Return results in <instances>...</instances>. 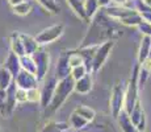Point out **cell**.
<instances>
[{
	"label": "cell",
	"mask_w": 151,
	"mask_h": 132,
	"mask_svg": "<svg viewBox=\"0 0 151 132\" xmlns=\"http://www.w3.org/2000/svg\"><path fill=\"white\" fill-rule=\"evenodd\" d=\"M113 20L106 16L105 11L100 9L93 16L91 28L88 29L87 36L83 39L82 46L80 48H87V46H97L100 42H106V41H114L122 36V31L117 28L113 24Z\"/></svg>",
	"instance_id": "obj_1"
},
{
	"label": "cell",
	"mask_w": 151,
	"mask_h": 132,
	"mask_svg": "<svg viewBox=\"0 0 151 132\" xmlns=\"http://www.w3.org/2000/svg\"><path fill=\"white\" fill-rule=\"evenodd\" d=\"M141 3L147 8H151V0H141Z\"/></svg>",
	"instance_id": "obj_37"
},
{
	"label": "cell",
	"mask_w": 151,
	"mask_h": 132,
	"mask_svg": "<svg viewBox=\"0 0 151 132\" xmlns=\"http://www.w3.org/2000/svg\"><path fill=\"white\" fill-rule=\"evenodd\" d=\"M63 31H65V28H63L62 24L51 25L49 28L43 29L42 32H40L34 39H36L38 45H46V44H51L58 39H60V36L63 34Z\"/></svg>",
	"instance_id": "obj_5"
},
{
	"label": "cell",
	"mask_w": 151,
	"mask_h": 132,
	"mask_svg": "<svg viewBox=\"0 0 151 132\" xmlns=\"http://www.w3.org/2000/svg\"><path fill=\"white\" fill-rule=\"evenodd\" d=\"M70 71H71V66L68 63V53H62L57 65V75H55L57 81L70 77Z\"/></svg>",
	"instance_id": "obj_11"
},
{
	"label": "cell",
	"mask_w": 151,
	"mask_h": 132,
	"mask_svg": "<svg viewBox=\"0 0 151 132\" xmlns=\"http://www.w3.org/2000/svg\"><path fill=\"white\" fill-rule=\"evenodd\" d=\"M12 11H13L14 15H17V16H27V15H29L32 11V4L28 1H22L21 4L12 7Z\"/></svg>",
	"instance_id": "obj_24"
},
{
	"label": "cell",
	"mask_w": 151,
	"mask_h": 132,
	"mask_svg": "<svg viewBox=\"0 0 151 132\" xmlns=\"http://www.w3.org/2000/svg\"><path fill=\"white\" fill-rule=\"evenodd\" d=\"M0 114L3 116H8L7 115V93L5 90H0Z\"/></svg>",
	"instance_id": "obj_30"
},
{
	"label": "cell",
	"mask_w": 151,
	"mask_h": 132,
	"mask_svg": "<svg viewBox=\"0 0 151 132\" xmlns=\"http://www.w3.org/2000/svg\"><path fill=\"white\" fill-rule=\"evenodd\" d=\"M68 127V124L66 123H47L45 127L42 128L41 132H63L66 131Z\"/></svg>",
	"instance_id": "obj_25"
},
{
	"label": "cell",
	"mask_w": 151,
	"mask_h": 132,
	"mask_svg": "<svg viewBox=\"0 0 151 132\" xmlns=\"http://www.w3.org/2000/svg\"><path fill=\"white\" fill-rule=\"evenodd\" d=\"M110 1H113L116 5H120V7H125V4H126L129 0H110Z\"/></svg>",
	"instance_id": "obj_35"
},
{
	"label": "cell",
	"mask_w": 151,
	"mask_h": 132,
	"mask_svg": "<svg viewBox=\"0 0 151 132\" xmlns=\"http://www.w3.org/2000/svg\"><path fill=\"white\" fill-rule=\"evenodd\" d=\"M138 71L139 65H135L133 69V74L130 77L127 89L125 90V103H124V111L126 114H130L134 108L135 103L138 101Z\"/></svg>",
	"instance_id": "obj_3"
},
{
	"label": "cell",
	"mask_w": 151,
	"mask_h": 132,
	"mask_svg": "<svg viewBox=\"0 0 151 132\" xmlns=\"http://www.w3.org/2000/svg\"><path fill=\"white\" fill-rule=\"evenodd\" d=\"M67 4L70 5L74 13L79 17L83 21H87L86 12H84V5H83V0H67Z\"/></svg>",
	"instance_id": "obj_18"
},
{
	"label": "cell",
	"mask_w": 151,
	"mask_h": 132,
	"mask_svg": "<svg viewBox=\"0 0 151 132\" xmlns=\"http://www.w3.org/2000/svg\"><path fill=\"white\" fill-rule=\"evenodd\" d=\"M57 78L55 77H50L47 81L43 83V87L40 90V94H41V98H40V103L43 108H46L49 104H50L51 99H53L55 87H57Z\"/></svg>",
	"instance_id": "obj_9"
},
{
	"label": "cell",
	"mask_w": 151,
	"mask_h": 132,
	"mask_svg": "<svg viewBox=\"0 0 151 132\" xmlns=\"http://www.w3.org/2000/svg\"><path fill=\"white\" fill-rule=\"evenodd\" d=\"M87 74H88V71H87V67L84 65H80L78 67H72L71 71H70V77L74 79V82L79 81L80 78H83L84 75H87Z\"/></svg>",
	"instance_id": "obj_28"
},
{
	"label": "cell",
	"mask_w": 151,
	"mask_h": 132,
	"mask_svg": "<svg viewBox=\"0 0 151 132\" xmlns=\"http://www.w3.org/2000/svg\"><path fill=\"white\" fill-rule=\"evenodd\" d=\"M114 46V41H106V42L101 44L97 46L96 53H95V57L92 60L91 63V71L96 73L97 70L101 69V66L104 65V62L106 61V58L109 57V53Z\"/></svg>",
	"instance_id": "obj_6"
},
{
	"label": "cell",
	"mask_w": 151,
	"mask_h": 132,
	"mask_svg": "<svg viewBox=\"0 0 151 132\" xmlns=\"http://www.w3.org/2000/svg\"><path fill=\"white\" fill-rule=\"evenodd\" d=\"M9 45H11V52L14 53L17 57L25 55L21 39H20V32H13V33L9 36Z\"/></svg>",
	"instance_id": "obj_15"
},
{
	"label": "cell",
	"mask_w": 151,
	"mask_h": 132,
	"mask_svg": "<svg viewBox=\"0 0 151 132\" xmlns=\"http://www.w3.org/2000/svg\"><path fill=\"white\" fill-rule=\"evenodd\" d=\"M22 1H25V0H8V3H9L11 7H14V5H19L21 4Z\"/></svg>",
	"instance_id": "obj_36"
},
{
	"label": "cell",
	"mask_w": 151,
	"mask_h": 132,
	"mask_svg": "<svg viewBox=\"0 0 151 132\" xmlns=\"http://www.w3.org/2000/svg\"><path fill=\"white\" fill-rule=\"evenodd\" d=\"M3 67H5V69L11 73V75H12L13 79H14L17 77V74L21 71V66H20V57H17L14 53L9 52V54H8V57H7V60H5L4 66Z\"/></svg>",
	"instance_id": "obj_12"
},
{
	"label": "cell",
	"mask_w": 151,
	"mask_h": 132,
	"mask_svg": "<svg viewBox=\"0 0 151 132\" xmlns=\"http://www.w3.org/2000/svg\"><path fill=\"white\" fill-rule=\"evenodd\" d=\"M40 4L45 8L47 12H50L51 15H57L59 13V7L57 5L55 0H37Z\"/></svg>",
	"instance_id": "obj_27"
},
{
	"label": "cell",
	"mask_w": 151,
	"mask_h": 132,
	"mask_svg": "<svg viewBox=\"0 0 151 132\" xmlns=\"http://www.w3.org/2000/svg\"><path fill=\"white\" fill-rule=\"evenodd\" d=\"M20 66H21V70L36 75V63H34L32 55H22V57H20Z\"/></svg>",
	"instance_id": "obj_20"
},
{
	"label": "cell",
	"mask_w": 151,
	"mask_h": 132,
	"mask_svg": "<svg viewBox=\"0 0 151 132\" xmlns=\"http://www.w3.org/2000/svg\"><path fill=\"white\" fill-rule=\"evenodd\" d=\"M13 82V77L5 67H0V90H7Z\"/></svg>",
	"instance_id": "obj_22"
},
{
	"label": "cell",
	"mask_w": 151,
	"mask_h": 132,
	"mask_svg": "<svg viewBox=\"0 0 151 132\" xmlns=\"http://www.w3.org/2000/svg\"><path fill=\"white\" fill-rule=\"evenodd\" d=\"M13 82L17 89H22V90H25V91L36 89L37 85H38V81H37L36 75L24 71V70H21V71L17 74V77L13 79Z\"/></svg>",
	"instance_id": "obj_8"
},
{
	"label": "cell",
	"mask_w": 151,
	"mask_h": 132,
	"mask_svg": "<svg viewBox=\"0 0 151 132\" xmlns=\"http://www.w3.org/2000/svg\"><path fill=\"white\" fill-rule=\"evenodd\" d=\"M16 102L17 103H24V102H28V95L27 91L22 89H16Z\"/></svg>",
	"instance_id": "obj_33"
},
{
	"label": "cell",
	"mask_w": 151,
	"mask_h": 132,
	"mask_svg": "<svg viewBox=\"0 0 151 132\" xmlns=\"http://www.w3.org/2000/svg\"><path fill=\"white\" fill-rule=\"evenodd\" d=\"M137 28L142 32V33H143V36H149V37H151V24H150V23L142 21L141 24L137 26Z\"/></svg>",
	"instance_id": "obj_32"
},
{
	"label": "cell",
	"mask_w": 151,
	"mask_h": 132,
	"mask_svg": "<svg viewBox=\"0 0 151 132\" xmlns=\"http://www.w3.org/2000/svg\"><path fill=\"white\" fill-rule=\"evenodd\" d=\"M27 95H28V102H40V98H41V94H40L38 87L28 90Z\"/></svg>",
	"instance_id": "obj_31"
},
{
	"label": "cell",
	"mask_w": 151,
	"mask_h": 132,
	"mask_svg": "<svg viewBox=\"0 0 151 132\" xmlns=\"http://www.w3.org/2000/svg\"><path fill=\"white\" fill-rule=\"evenodd\" d=\"M68 63L72 69V67H78L80 65H84V61L76 52H71V53H68Z\"/></svg>",
	"instance_id": "obj_29"
},
{
	"label": "cell",
	"mask_w": 151,
	"mask_h": 132,
	"mask_svg": "<svg viewBox=\"0 0 151 132\" xmlns=\"http://www.w3.org/2000/svg\"><path fill=\"white\" fill-rule=\"evenodd\" d=\"M118 118V122H120V125H121V130L124 132H138L137 128L133 125L132 120H130V116L129 114H126L125 111L122 110L120 112V115L117 116Z\"/></svg>",
	"instance_id": "obj_17"
},
{
	"label": "cell",
	"mask_w": 151,
	"mask_h": 132,
	"mask_svg": "<svg viewBox=\"0 0 151 132\" xmlns=\"http://www.w3.org/2000/svg\"><path fill=\"white\" fill-rule=\"evenodd\" d=\"M70 124H71V127H74L75 130H82V128H84L86 125H88V122H87L86 119H83L82 116L76 115L75 112H72L71 118H70Z\"/></svg>",
	"instance_id": "obj_26"
},
{
	"label": "cell",
	"mask_w": 151,
	"mask_h": 132,
	"mask_svg": "<svg viewBox=\"0 0 151 132\" xmlns=\"http://www.w3.org/2000/svg\"><path fill=\"white\" fill-rule=\"evenodd\" d=\"M74 79L71 77H67L65 79H60L58 81L57 87H55V91L53 95V99H51L50 104L45 108L46 110V115L47 114H53L58 108L60 107L63 103L66 102V99L70 96V94L74 91Z\"/></svg>",
	"instance_id": "obj_2"
},
{
	"label": "cell",
	"mask_w": 151,
	"mask_h": 132,
	"mask_svg": "<svg viewBox=\"0 0 151 132\" xmlns=\"http://www.w3.org/2000/svg\"><path fill=\"white\" fill-rule=\"evenodd\" d=\"M20 39H21L25 55H32L34 52L37 50V49L40 48V45L37 44L36 39H34V37H32V36H29V34L20 33Z\"/></svg>",
	"instance_id": "obj_13"
},
{
	"label": "cell",
	"mask_w": 151,
	"mask_h": 132,
	"mask_svg": "<svg viewBox=\"0 0 151 132\" xmlns=\"http://www.w3.org/2000/svg\"><path fill=\"white\" fill-rule=\"evenodd\" d=\"M150 49H151V37L149 36H143L139 45V50H138V62L142 63L150 57Z\"/></svg>",
	"instance_id": "obj_16"
},
{
	"label": "cell",
	"mask_w": 151,
	"mask_h": 132,
	"mask_svg": "<svg viewBox=\"0 0 151 132\" xmlns=\"http://www.w3.org/2000/svg\"><path fill=\"white\" fill-rule=\"evenodd\" d=\"M124 103H125V90L122 85L117 83L112 90V95H110L109 101V107L112 111L113 118H117L120 112L124 110Z\"/></svg>",
	"instance_id": "obj_7"
},
{
	"label": "cell",
	"mask_w": 151,
	"mask_h": 132,
	"mask_svg": "<svg viewBox=\"0 0 151 132\" xmlns=\"http://www.w3.org/2000/svg\"><path fill=\"white\" fill-rule=\"evenodd\" d=\"M142 21H143V20H142L141 15H139L137 11H135L134 13H132V15H129V16H126L125 19L120 20L121 24H122V25H126V26H138Z\"/></svg>",
	"instance_id": "obj_23"
},
{
	"label": "cell",
	"mask_w": 151,
	"mask_h": 132,
	"mask_svg": "<svg viewBox=\"0 0 151 132\" xmlns=\"http://www.w3.org/2000/svg\"><path fill=\"white\" fill-rule=\"evenodd\" d=\"M83 5H84V12H86L87 21L91 20V19H93V16L97 13V11H99L97 1L96 0H84Z\"/></svg>",
	"instance_id": "obj_19"
},
{
	"label": "cell",
	"mask_w": 151,
	"mask_h": 132,
	"mask_svg": "<svg viewBox=\"0 0 151 132\" xmlns=\"http://www.w3.org/2000/svg\"><path fill=\"white\" fill-rule=\"evenodd\" d=\"M32 58L36 63V78L38 82H41L46 78L49 71V62H50L49 52H46L42 48H38L32 54Z\"/></svg>",
	"instance_id": "obj_4"
},
{
	"label": "cell",
	"mask_w": 151,
	"mask_h": 132,
	"mask_svg": "<svg viewBox=\"0 0 151 132\" xmlns=\"http://www.w3.org/2000/svg\"><path fill=\"white\" fill-rule=\"evenodd\" d=\"M96 1L99 4V8H106V7H109V4L112 3L110 0H96Z\"/></svg>",
	"instance_id": "obj_34"
},
{
	"label": "cell",
	"mask_w": 151,
	"mask_h": 132,
	"mask_svg": "<svg viewBox=\"0 0 151 132\" xmlns=\"http://www.w3.org/2000/svg\"><path fill=\"white\" fill-rule=\"evenodd\" d=\"M76 115H79V116H82L83 119H86L87 122H92V120L95 119V116H96V112H95L92 108H89L88 106H79V107H76L75 108V111H74Z\"/></svg>",
	"instance_id": "obj_21"
},
{
	"label": "cell",
	"mask_w": 151,
	"mask_h": 132,
	"mask_svg": "<svg viewBox=\"0 0 151 132\" xmlns=\"http://www.w3.org/2000/svg\"><path fill=\"white\" fill-rule=\"evenodd\" d=\"M130 120H132L133 125L137 128L138 132H143L145 127H146V118H145V112H143V108H142V103L141 101H137L134 108L132 110V112L129 114Z\"/></svg>",
	"instance_id": "obj_10"
},
{
	"label": "cell",
	"mask_w": 151,
	"mask_h": 132,
	"mask_svg": "<svg viewBox=\"0 0 151 132\" xmlns=\"http://www.w3.org/2000/svg\"><path fill=\"white\" fill-rule=\"evenodd\" d=\"M92 90V77L89 74L84 75L79 81H75L74 91L78 94H88Z\"/></svg>",
	"instance_id": "obj_14"
}]
</instances>
